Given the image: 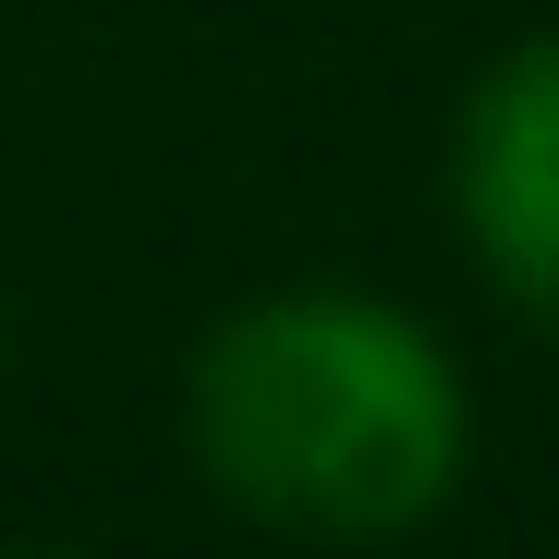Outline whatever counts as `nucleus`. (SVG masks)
<instances>
[{
	"label": "nucleus",
	"mask_w": 559,
	"mask_h": 559,
	"mask_svg": "<svg viewBox=\"0 0 559 559\" xmlns=\"http://www.w3.org/2000/svg\"><path fill=\"white\" fill-rule=\"evenodd\" d=\"M462 231L499 293L559 329V37L511 49L462 110Z\"/></svg>",
	"instance_id": "obj_2"
},
{
	"label": "nucleus",
	"mask_w": 559,
	"mask_h": 559,
	"mask_svg": "<svg viewBox=\"0 0 559 559\" xmlns=\"http://www.w3.org/2000/svg\"><path fill=\"white\" fill-rule=\"evenodd\" d=\"M195 450L207 475L305 535H402L462 475V390L450 365L353 293L243 305L195 365Z\"/></svg>",
	"instance_id": "obj_1"
}]
</instances>
